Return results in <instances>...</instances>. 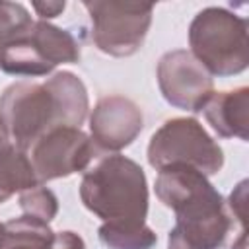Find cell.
I'll use <instances>...</instances> for the list:
<instances>
[{"label":"cell","mask_w":249,"mask_h":249,"mask_svg":"<svg viewBox=\"0 0 249 249\" xmlns=\"http://www.w3.org/2000/svg\"><path fill=\"white\" fill-rule=\"evenodd\" d=\"M89 111L84 82L68 72H56L45 82L21 80L0 93V130L23 152L56 126L84 124Z\"/></svg>","instance_id":"obj_1"},{"label":"cell","mask_w":249,"mask_h":249,"mask_svg":"<svg viewBox=\"0 0 249 249\" xmlns=\"http://www.w3.org/2000/svg\"><path fill=\"white\" fill-rule=\"evenodd\" d=\"M39 185L88 169L97 150L78 126H56L37 138L25 152Z\"/></svg>","instance_id":"obj_8"},{"label":"cell","mask_w":249,"mask_h":249,"mask_svg":"<svg viewBox=\"0 0 249 249\" xmlns=\"http://www.w3.org/2000/svg\"><path fill=\"white\" fill-rule=\"evenodd\" d=\"M19 206H21L23 214L49 224L58 212V198L51 189H47L43 185H35L31 189L19 193Z\"/></svg>","instance_id":"obj_16"},{"label":"cell","mask_w":249,"mask_h":249,"mask_svg":"<svg viewBox=\"0 0 249 249\" xmlns=\"http://www.w3.org/2000/svg\"><path fill=\"white\" fill-rule=\"evenodd\" d=\"M97 235L107 249H152L158 243L146 222H103Z\"/></svg>","instance_id":"obj_13"},{"label":"cell","mask_w":249,"mask_h":249,"mask_svg":"<svg viewBox=\"0 0 249 249\" xmlns=\"http://www.w3.org/2000/svg\"><path fill=\"white\" fill-rule=\"evenodd\" d=\"M33 25L27 8L19 2L0 0V51Z\"/></svg>","instance_id":"obj_15"},{"label":"cell","mask_w":249,"mask_h":249,"mask_svg":"<svg viewBox=\"0 0 249 249\" xmlns=\"http://www.w3.org/2000/svg\"><path fill=\"white\" fill-rule=\"evenodd\" d=\"M202 113L220 138H249V88L214 91Z\"/></svg>","instance_id":"obj_11"},{"label":"cell","mask_w":249,"mask_h":249,"mask_svg":"<svg viewBox=\"0 0 249 249\" xmlns=\"http://www.w3.org/2000/svg\"><path fill=\"white\" fill-rule=\"evenodd\" d=\"M82 6L91 18V41L109 56L134 54L152 25V4L119 0H86Z\"/></svg>","instance_id":"obj_7"},{"label":"cell","mask_w":249,"mask_h":249,"mask_svg":"<svg viewBox=\"0 0 249 249\" xmlns=\"http://www.w3.org/2000/svg\"><path fill=\"white\" fill-rule=\"evenodd\" d=\"M156 76L163 99L183 111H202L214 93L212 76L187 49L165 53L158 60Z\"/></svg>","instance_id":"obj_9"},{"label":"cell","mask_w":249,"mask_h":249,"mask_svg":"<svg viewBox=\"0 0 249 249\" xmlns=\"http://www.w3.org/2000/svg\"><path fill=\"white\" fill-rule=\"evenodd\" d=\"M80 198L103 222H146L148 181L144 169L126 156H105L84 173Z\"/></svg>","instance_id":"obj_3"},{"label":"cell","mask_w":249,"mask_h":249,"mask_svg":"<svg viewBox=\"0 0 249 249\" xmlns=\"http://www.w3.org/2000/svg\"><path fill=\"white\" fill-rule=\"evenodd\" d=\"M189 47L210 76H235L249 64L247 19L226 8H204L189 25Z\"/></svg>","instance_id":"obj_4"},{"label":"cell","mask_w":249,"mask_h":249,"mask_svg":"<svg viewBox=\"0 0 249 249\" xmlns=\"http://www.w3.org/2000/svg\"><path fill=\"white\" fill-rule=\"evenodd\" d=\"M167 249H198V247H195L191 241H187L181 233H179V230H171L169 231V235H167Z\"/></svg>","instance_id":"obj_20"},{"label":"cell","mask_w":249,"mask_h":249,"mask_svg":"<svg viewBox=\"0 0 249 249\" xmlns=\"http://www.w3.org/2000/svg\"><path fill=\"white\" fill-rule=\"evenodd\" d=\"M0 249H6V226L0 222Z\"/></svg>","instance_id":"obj_21"},{"label":"cell","mask_w":249,"mask_h":249,"mask_svg":"<svg viewBox=\"0 0 249 249\" xmlns=\"http://www.w3.org/2000/svg\"><path fill=\"white\" fill-rule=\"evenodd\" d=\"M231 249H245V230H241V235H239V241L233 243Z\"/></svg>","instance_id":"obj_22"},{"label":"cell","mask_w":249,"mask_h":249,"mask_svg":"<svg viewBox=\"0 0 249 249\" xmlns=\"http://www.w3.org/2000/svg\"><path fill=\"white\" fill-rule=\"evenodd\" d=\"M142 109L124 95L101 97L89 115V132L95 150L117 154L142 132Z\"/></svg>","instance_id":"obj_10"},{"label":"cell","mask_w":249,"mask_h":249,"mask_svg":"<svg viewBox=\"0 0 249 249\" xmlns=\"http://www.w3.org/2000/svg\"><path fill=\"white\" fill-rule=\"evenodd\" d=\"M39 185L29 158L0 130V204L16 193Z\"/></svg>","instance_id":"obj_12"},{"label":"cell","mask_w":249,"mask_h":249,"mask_svg":"<svg viewBox=\"0 0 249 249\" xmlns=\"http://www.w3.org/2000/svg\"><path fill=\"white\" fill-rule=\"evenodd\" d=\"M80 60L78 39L62 27L49 21L33 25L0 51V70L12 76H47L58 64H76Z\"/></svg>","instance_id":"obj_5"},{"label":"cell","mask_w":249,"mask_h":249,"mask_svg":"<svg viewBox=\"0 0 249 249\" xmlns=\"http://www.w3.org/2000/svg\"><path fill=\"white\" fill-rule=\"evenodd\" d=\"M148 163L158 171L173 163H183L208 177L222 169L224 152L196 119L175 117L165 121L152 134Z\"/></svg>","instance_id":"obj_6"},{"label":"cell","mask_w":249,"mask_h":249,"mask_svg":"<svg viewBox=\"0 0 249 249\" xmlns=\"http://www.w3.org/2000/svg\"><path fill=\"white\" fill-rule=\"evenodd\" d=\"M245 193H247V181H241L237 189L230 195V212L233 218L239 220L241 230H245Z\"/></svg>","instance_id":"obj_18"},{"label":"cell","mask_w":249,"mask_h":249,"mask_svg":"<svg viewBox=\"0 0 249 249\" xmlns=\"http://www.w3.org/2000/svg\"><path fill=\"white\" fill-rule=\"evenodd\" d=\"M47 249H86V243L78 233L66 230V231H54Z\"/></svg>","instance_id":"obj_17"},{"label":"cell","mask_w":249,"mask_h":249,"mask_svg":"<svg viewBox=\"0 0 249 249\" xmlns=\"http://www.w3.org/2000/svg\"><path fill=\"white\" fill-rule=\"evenodd\" d=\"M4 226L6 249H47L54 233L47 222L27 214L10 220Z\"/></svg>","instance_id":"obj_14"},{"label":"cell","mask_w":249,"mask_h":249,"mask_svg":"<svg viewBox=\"0 0 249 249\" xmlns=\"http://www.w3.org/2000/svg\"><path fill=\"white\" fill-rule=\"evenodd\" d=\"M156 195L175 214V230L198 249H222L231 230L224 196L204 173L191 165L173 163L160 169Z\"/></svg>","instance_id":"obj_2"},{"label":"cell","mask_w":249,"mask_h":249,"mask_svg":"<svg viewBox=\"0 0 249 249\" xmlns=\"http://www.w3.org/2000/svg\"><path fill=\"white\" fill-rule=\"evenodd\" d=\"M31 6H33V10L37 12V16L45 21V19H49V18H56V16H60V14L64 12V8H66V2L49 0V2H33Z\"/></svg>","instance_id":"obj_19"}]
</instances>
